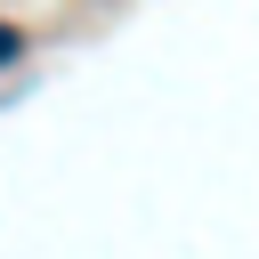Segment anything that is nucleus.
Instances as JSON below:
<instances>
[{
	"label": "nucleus",
	"mask_w": 259,
	"mask_h": 259,
	"mask_svg": "<svg viewBox=\"0 0 259 259\" xmlns=\"http://www.w3.org/2000/svg\"><path fill=\"white\" fill-rule=\"evenodd\" d=\"M16 57H24V32H16V24H0V65H16Z\"/></svg>",
	"instance_id": "f257e3e1"
}]
</instances>
